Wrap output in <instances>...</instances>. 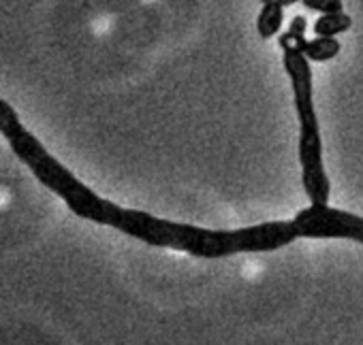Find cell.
Listing matches in <instances>:
<instances>
[{"label": "cell", "mask_w": 363, "mask_h": 345, "mask_svg": "<svg viewBox=\"0 0 363 345\" xmlns=\"http://www.w3.org/2000/svg\"><path fill=\"white\" fill-rule=\"evenodd\" d=\"M350 26H353L350 15H346V13H331V15H321L314 22V33H316V37L336 39V35L346 33Z\"/></svg>", "instance_id": "cell-3"}, {"label": "cell", "mask_w": 363, "mask_h": 345, "mask_svg": "<svg viewBox=\"0 0 363 345\" xmlns=\"http://www.w3.org/2000/svg\"><path fill=\"white\" fill-rule=\"evenodd\" d=\"M301 5L306 9L318 11L323 15H331V13H344V5L340 0H301Z\"/></svg>", "instance_id": "cell-4"}, {"label": "cell", "mask_w": 363, "mask_h": 345, "mask_svg": "<svg viewBox=\"0 0 363 345\" xmlns=\"http://www.w3.org/2000/svg\"><path fill=\"white\" fill-rule=\"evenodd\" d=\"M284 51V69L291 77L293 85V101L299 115L301 133H299V160L304 171V190L310 199V205L323 207L329 203L331 185L323 165V141L318 131V119L312 103V71L310 62L304 58L291 39L289 33L280 35L278 39Z\"/></svg>", "instance_id": "cell-1"}, {"label": "cell", "mask_w": 363, "mask_h": 345, "mask_svg": "<svg viewBox=\"0 0 363 345\" xmlns=\"http://www.w3.org/2000/svg\"><path fill=\"white\" fill-rule=\"evenodd\" d=\"M287 5H293V0H267V3L261 7L259 19H257V30L261 39H271L276 37V33L282 26V9Z\"/></svg>", "instance_id": "cell-2"}]
</instances>
